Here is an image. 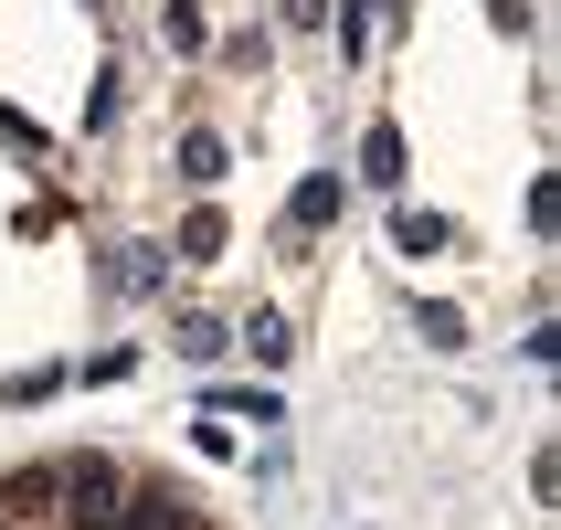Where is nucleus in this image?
Here are the masks:
<instances>
[{
  "label": "nucleus",
  "mask_w": 561,
  "mask_h": 530,
  "mask_svg": "<svg viewBox=\"0 0 561 530\" xmlns=\"http://www.w3.org/2000/svg\"><path fill=\"white\" fill-rule=\"evenodd\" d=\"M127 509H106V530H202V509H191V488H170V477H138V488H117Z\"/></svg>",
  "instance_id": "1"
},
{
  "label": "nucleus",
  "mask_w": 561,
  "mask_h": 530,
  "mask_svg": "<svg viewBox=\"0 0 561 530\" xmlns=\"http://www.w3.org/2000/svg\"><path fill=\"white\" fill-rule=\"evenodd\" d=\"M117 456H64V520L75 530H106V509H117Z\"/></svg>",
  "instance_id": "2"
},
{
  "label": "nucleus",
  "mask_w": 561,
  "mask_h": 530,
  "mask_svg": "<svg viewBox=\"0 0 561 530\" xmlns=\"http://www.w3.org/2000/svg\"><path fill=\"white\" fill-rule=\"evenodd\" d=\"M340 202H350L340 170H308V181L286 191V234H318V223H340Z\"/></svg>",
  "instance_id": "3"
},
{
  "label": "nucleus",
  "mask_w": 561,
  "mask_h": 530,
  "mask_svg": "<svg viewBox=\"0 0 561 530\" xmlns=\"http://www.w3.org/2000/svg\"><path fill=\"white\" fill-rule=\"evenodd\" d=\"M392 22H403V0H340V64H360L371 32H392Z\"/></svg>",
  "instance_id": "4"
},
{
  "label": "nucleus",
  "mask_w": 561,
  "mask_h": 530,
  "mask_svg": "<svg viewBox=\"0 0 561 530\" xmlns=\"http://www.w3.org/2000/svg\"><path fill=\"white\" fill-rule=\"evenodd\" d=\"M403 170H413V149H403V127L381 117L371 138H360V181H371V191H403Z\"/></svg>",
  "instance_id": "5"
},
{
  "label": "nucleus",
  "mask_w": 561,
  "mask_h": 530,
  "mask_svg": "<svg viewBox=\"0 0 561 530\" xmlns=\"http://www.w3.org/2000/svg\"><path fill=\"white\" fill-rule=\"evenodd\" d=\"M222 234H233V223H222L213 202H202V213H191L181 234H170V266H213V255H222Z\"/></svg>",
  "instance_id": "6"
},
{
  "label": "nucleus",
  "mask_w": 561,
  "mask_h": 530,
  "mask_svg": "<svg viewBox=\"0 0 561 530\" xmlns=\"http://www.w3.org/2000/svg\"><path fill=\"white\" fill-rule=\"evenodd\" d=\"M202 414H254V425H286V404L265 393V382H213V393H202Z\"/></svg>",
  "instance_id": "7"
},
{
  "label": "nucleus",
  "mask_w": 561,
  "mask_h": 530,
  "mask_svg": "<svg viewBox=\"0 0 561 530\" xmlns=\"http://www.w3.org/2000/svg\"><path fill=\"white\" fill-rule=\"evenodd\" d=\"M43 499H64V456H43V467H11V477H0V509H43Z\"/></svg>",
  "instance_id": "8"
},
{
  "label": "nucleus",
  "mask_w": 561,
  "mask_h": 530,
  "mask_svg": "<svg viewBox=\"0 0 561 530\" xmlns=\"http://www.w3.org/2000/svg\"><path fill=\"white\" fill-rule=\"evenodd\" d=\"M222 170H233V149H222L213 127H191V138H181V181H191V191H213Z\"/></svg>",
  "instance_id": "9"
},
{
  "label": "nucleus",
  "mask_w": 561,
  "mask_h": 530,
  "mask_svg": "<svg viewBox=\"0 0 561 530\" xmlns=\"http://www.w3.org/2000/svg\"><path fill=\"white\" fill-rule=\"evenodd\" d=\"M244 350L265 361V372H286V361H297V329H286L276 308H254V318H244Z\"/></svg>",
  "instance_id": "10"
},
{
  "label": "nucleus",
  "mask_w": 561,
  "mask_h": 530,
  "mask_svg": "<svg viewBox=\"0 0 561 530\" xmlns=\"http://www.w3.org/2000/svg\"><path fill=\"white\" fill-rule=\"evenodd\" d=\"M170 350H181V361H222V350H233V340H222V318L181 308V318H170Z\"/></svg>",
  "instance_id": "11"
},
{
  "label": "nucleus",
  "mask_w": 561,
  "mask_h": 530,
  "mask_svg": "<svg viewBox=\"0 0 561 530\" xmlns=\"http://www.w3.org/2000/svg\"><path fill=\"white\" fill-rule=\"evenodd\" d=\"M392 245H403V255H445V245H456V223H445V213H413V202H403V213H392Z\"/></svg>",
  "instance_id": "12"
},
{
  "label": "nucleus",
  "mask_w": 561,
  "mask_h": 530,
  "mask_svg": "<svg viewBox=\"0 0 561 530\" xmlns=\"http://www.w3.org/2000/svg\"><path fill=\"white\" fill-rule=\"evenodd\" d=\"M159 43H170V54H213V22H202L191 0H159Z\"/></svg>",
  "instance_id": "13"
},
{
  "label": "nucleus",
  "mask_w": 561,
  "mask_h": 530,
  "mask_svg": "<svg viewBox=\"0 0 561 530\" xmlns=\"http://www.w3.org/2000/svg\"><path fill=\"white\" fill-rule=\"evenodd\" d=\"M64 382H75L64 361H32V372H11V382H0V404H54Z\"/></svg>",
  "instance_id": "14"
},
{
  "label": "nucleus",
  "mask_w": 561,
  "mask_h": 530,
  "mask_svg": "<svg viewBox=\"0 0 561 530\" xmlns=\"http://www.w3.org/2000/svg\"><path fill=\"white\" fill-rule=\"evenodd\" d=\"M413 340H424V350H467V308H445V297H435V308L413 318Z\"/></svg>",
  "instance_id": "15"
},
{
  "label": "nucleus",
  "mask_w": 561,
  "mask_h": 530,
  "mask_svg": "<svg viewBox=\"0 0 561 530\" xmlns=\"http://www.w3.org/2000/svg\"><path fill=\"white\" fill-rule=\"evenodd\" d=\"M222 75H265V32H233V43H213Z\"/></svg>",
  "instance_id": "16"
},
{
  "label": "nucleus",
  "mask_w": 561,
  "mask_h": 530,
  "mask_svg": "<svg viewBox=\"0 0 561 530\" xmlns=\"http://www.w3.org/2000/svg\"><path fill=\"white\" fill-rule=\"evenodd\" d=\"M0 138H11V149H54V138H43V127L22 117V106H0Z\"/></svg>",
  "instance_id": "17"
},
{
  "label": "nucleus",
  "mask_w": 561,
  "mask_h": 530,
  "mask_svg": "<svg viewBox=\"0 0 561 530\" xmlns=\"http://www.w3.org/2000/svg\"><path fill=\"white\" fill-rule=\"evenodd\" d=\"M276 22H286V32H318V22H329V0H286Z\"/></svg>",
  "instance_id": "18"
},
{
  "label": "nucleus",
  "mask_w": 561,
  "mask_h": 530,
  "mask_svg": "<svg viewBox=\"0 0 561 530\" xmlns=\"http://www.w3.org/2000/svg\"><path fill=\"white\" fill-rule=\"evenodd\" d=\"M0 530H11V520H0Z\"/></svg>",
  "instance_id": "19"
}]
</instances>
